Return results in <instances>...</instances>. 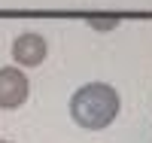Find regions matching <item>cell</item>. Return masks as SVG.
<instances>
[{
    "instance_id": "6da1fadb",
    "label": "cell",
    "mask_w": 152,
    "mask_h": 143,
    "mask_svg": "<svg viewBox=\"0 0 152 143\" xmlns=\"http://www.w3.org/2000/svg\"><path fill=\"white\" fill-rule=\"evenodd\" d=\"M70 116L79 128L100 131L119 116V95L107 82H88L70 98Z\"/></svg>"
},
{
    "instance_id": "7a4b0ae2",
    "label": "cell",
    "mask_w": 152,
    "mask_h": 143,
    "mask_svg": "<svg viewBox=\"0 0 152 143\" xmlns=\"http://www.w3.org/2000/svg\"><path fill=\"white\" fill-rule=\"evenodd\" d=\"M31 95V82L21 67H0V110H18Z\"/></svg>"
},
{
    "instance_id": "3957f363",
    "label": "cell",
    "mask_w": 152,
    "mask_h": 143,
    "mask_svg": "<svg viewBox=\"0 0 152 143\" xmlns=\"http://www.w3.org/2000/svg\"><path fill=\"white\" fill-rule=\"evenodd\" d=\"M46 52H49V46L40 34H21L12 43V61L18 67H40L46 61Z\"/></svg>"
},
{
    "instance_id": "277c9868",
    "label": "cell",
    "mask_w": 152,
    "mask_h": 143,
    "mask_svg": "<svg viewBox=\"0 0 152 143\" xmlns=\"http://www.w3.org/2000/svg\"><path fill=\"white\" fill-rule=\"evenodd\" d=\"M91 24H94V28H116V21H113V18H110V21H91Z\"/></svg>"
},
{
    "instance_id": "5b68a950",
    "label": "cell",
    "mask_w": 152,
    "mask_h": 143,
    "mask_svg": "<svg viewBox=\"0 0 152 143\" xmlns=\"http://www.w3.org/2000/svg\"><path fill=\"white\" fill-rule=\"evenodd\" d=\"M0 143H12V140H0Z\"/></svg>"
}]
</instances>
